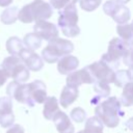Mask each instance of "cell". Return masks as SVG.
<instances>
[{"label":"cell","mask_w":133,"mask_h":133,"mask_svg":"<svg viewBox=\"0 0 133 133\" xmlns=\"http://www.w3.org/2000/svg\"><path fill=\"white\" fill-rule=\"evenodd\" d=\"M71 118L76 123H82L86 119V112L81 107H76L71 111Z\"/></svg>","instance_id":"obj_28"},{"label":"cell","mask_w":133,"mask_h":133,"mask_svg":"<svg viewBox=\"0 0 133 133\" xmlns=\"http://www.w3.org/2000/svg\"><path fill=\"white\" fill-rule=\"evenodd\" d=\"M6 133H25V132H24V128L21 125L14 124L11 127L8 128V130L6 131Z\"/></svg>","instance_id":"obj_32"},{"label":"cell","mask_w":133,"mask_h":133,"mask_svg":"<svg viewBox=\"0 0 133 133\" xmlns=\"http://www.w3.org/2000/svg\"><path fill=\"white\" fill-rule=\"evenodd\" d=\"M89 70L91 76L95 79V82H104L107 84L113 83L114 73L115 71L112 70L108 64H106L101 59L99 61H95L94 63L86 65Z\"/></svg>","instance_id":"obj_7"},{"label":"cell","mask_w":133,"mask_h":133,"mask_svg":"<svg viewBox=\"0 0 133 133\" xmlns=\"http://www.w3.org/2000/svg\"><path fill=\"white\" fill-rule=\"evenodd\" d=\"M18 57L21 59V61L25 64V66L29 71L37 72L41 71L44 66V60L42 59V57L38 54H36L34 51H31L25 47L20 52Z\"/></svg>","instance_id":"obj_8"},{"label":"cell","mask_w":133,"mask_h":133,"mask_svg":"<svg viewBox=\"0 0 133 133\" xmlns=\"http://www.w3.org/2000/svg\"><path fill=\"white\" fill-rule=\"evenodd\" d=\"M7 78H9L8 75L6 74V72L4 71V69H3V68L1 66V64H0V87L6 82Z\"/></svg>","instance_id":"obj_33"},{"label":"cell","mask_w":133,"mask_h":133,"mask_svg":"<svg viewBox=\"0 0 133 133\" xmlns=\"http://www.w3.org/2000/svg\"><path fill=\"white\" fill-rule=\"evenodd\" d=\"M121 107V102L116 97H109L96 106L95 116L108 128H115L118 125L121 117L125 114Z\"/></svg>","instance_id":"obj_1"},{"label":"cell","mask_w":133,"mask_h":133,"mask_svg":"<svg viewBox=\"0 0 133 133\" xmlns=\"http://www.w3.org/2000/svg\"><path fill=\"white\" fill-rule=\"evenodd\" d=\"M74 51V45L72 42L56 37L48 43V45L42 51V59L48 63L57 62L63 56L70 55Z\"/></svg>","instance_id":"obj_3"},{"label":"cell","mask_w":133,"mask_h":133,"mask_svg":"<svg viewBox=\"0 0 133 133\" xmlns=\"http://www.w3.org/2000/svg\"><path fill=\"white\" fill-rule=\"evenodd\" d=\"M65 82H66V85L78 88V86H80L81 84H91V83L94 84L95 79L91 76L87 66H85L81 70L75 71L70 75H68Z\"/></svg>","instance_id":"obj_10"},{"label":"cell","mask_w":133,"mask_h":133,"mask_svg":"<svg viewBox=\"0 0 133 133\" xmlns=\"http://www.w3.org/2000/svg\"><path fill=\"white\" fill-rule=\"evenodd\" d=\"M130 26H131V27H132V29H133V21L131 22V24H130Z\"/></svg>","instance_id":"obj_38"},{"label":"cell","mask_w":133,"mask_h":133,"mask_svg":"<svg viewBox=\"0 0 133 133\" xmlns=\"http://www.w3.org/2000/svg\"><path fill=\"white\" fill-rule=\"evenodd\" d=\"M6 94H7V97H9L10 99L14 98L19 103L25 104L29 107H33L35 105L33 100L31 99L28 84H25V83L20 84L15 81H11L10 83H8L6 87Z\"/></svg>","instance_id":"obj_6"},{"label":"cell","mask_w":133,"mask_h":133,"mask_svg":"<svg viewBox=\"0 0 133 133\" xmlns=\"http://www.w3.org/2000/svg\"><path fill=\"white\" fill-rule=\"evenodd\" d=\"M53 14L51 5L44 0H34L24 5L18 12V20L22 23L29 24L37 21H47Z\"/></svg>","instance_id":"obj_2"},{"label":"cell","mask_w":133,"mask_h":133,"mask_svg":"<svg viewBox=\"0 0 133 133\" xmlns=\"http://www.w3.org/2000/svg\"><path fill=\"white\" fill-rule=\"evenodd\" d=\"M123 62H124L127 66L133 65V47L128 48L127 53H126L125 56L123 57Z\"/></svg>","instance_id":"obj_31"},{"label":"cell","mask_w":133,"mask_h":133,"mask_svg":"<svg viewBox=\"0 0 133 133\" xmlns=\"http://www.w3.org/2000/svg\"><path fill=\"white\" fill-rule=\"evenodd\" d=\"M117 4H121V5H125V4H127L128 2H130L131 0H114Z\"/></svg>","instance_id":"obj_37"},{"label":"cell","mask_w":133,"mask_h":133,"mask_svg":"<svg viewBox=\"0 0 133 133\" xmlns=\"http://www.w3.org/2000/svg\"><path fill=\"white\" fill-rule=\"evenodd\" d=\"M56 127L58 133H74V125L72 124L70 117L63 111L59 110L52 119Z\"/></svg>","instance_id":"obj_13"},{"label":"cell","mask_w":133,"mask_h":133,"mask_svg":"<svg viewBox=\"0 0 133 133\" xmlns=\"http://www.w3.org/2000/svg\"><path fill=\"white\" fill-rule=\"evenodd\" d=\"M12 113V100L9 97L0 98V115Z\"/></svg>","instance_id":"obj_26"},{"label":"cell","mask_w":133,"mask_h":133,"mask_svg":"<svg viewBox=\"0 0 133 133\" xmlns=\"http://www.w3.org/2000/svg\"><path fill=\"white\" fill-rule=\"evenodd\" d=\"M22 42H23L24 47L29 49V50H31V51H34V50L38 49L42 46V38L39 36H37L34 32L27 33L24 36Z\"/></svg>","instance_id":"obj_23"},{"label":"cell","mask_w":133,"mask_h":133,"mask_svg":"<svg viewBox=\"0 0 133 133\" xmlns=\"http://www.w3.org/2000/svg\"><path fill=\"white\" fill-rule=\"evenodd\" d=\"M31 99L34 103L42 104L47 99V88L46 84L42 80H34L28 84Z\"/></svg>","instance_id":"obj_11"},{"label":"cell","mask_w":133,"mask_h":133,"mask_svg":"<svg viewBox=\"0 0 133 133\" xmlns=\"http://www.w3.org/2000/svg\"><path fill=\"white\" fill-rule=\"evenodd\" d=\"M78 23V11L76 4H69L59 10L58 26L68 37H75L80 33Z\"/></svg>","instance_id":"obj_4"},{"label":"cell","mask_w":133,"mask_h":133,"mask_svg":"<svg viewBox=\"0 0 133 133\" xmlns=\"http://www.w3.org/2000/svg\"><path fill=\"white\" fill-rule=\"evenodd\" d=\"M15 123V115L14 112L5 115H0V126L2 128H9Z\"/></svg>","instance_id":"obj_29"},{"label":"cell","mask_w":133,"mask_h":133,"mask_svg":"<svg viewBox=\"0 0 133 133\" xmlns=\"http://www.w3.org/2000/svg\"><path fill=\"white\" fill-rule=\"evenodd\" d=\"M79 96V90L77 87H72L69 85H65L60 94L59 98V104L63 108H68L71 104H73Z\"/></svg>","instance_id":"obj_14"},{"label":"cell","mask_w":133,"mask_h":133,"mask_svg":"<svg viewBox=\"0 0 133 133\" xmlns=\"http://www.w3.org/2000/svg\"><path fill=\"white\" fill-rule=\"evenodd\" d=\"M101 2H102V0H79L80 7L85 11L96 10L100 6Z\"/></svg>","instance_id":"obj_27"},{"label":"cell","mask_w":133,"mask_h":133,"mask_svg":"<svg viewBox=\"0 0 133 133\" xmlns=\"http://www.w3.org/2000/svg\"><path fill=\"white\" fill-rule=\"evenodd\" d=\"M127 51L128 47L118 37H113L109 42L107 52L102 55L101 60L108 64L112 70H114V68L118 66L121 59H123Z\"/></svg>","instance_id":"obj_5"},{"label":"cell","mask_w":133,"mask_h":133,"mask_svg":"<svg viewBox=\"0 0 133 133\" xmlns=\"http://www.w3.org/2000/svg\"><path fill=\"white\" fill-rule=\"evenodd\" d=\"M78 66H79L78 58L71 54L63 56L57 61V71L61 75H70L71 73L75 72Z\"/></svg>","instance_id":"obj_12"},{"label":"cell","mask_w":133,"mask_h":133,"mask_svg":"<svg viewBox=\"0 0 133 133\" xmlns=\"http://www.w3.org/2000/svg\"><path fill=\"white\" fill-rule=\"evenodd\" d=\"M128 73H129V77H130V81L133 82V65L129 66V69L127 70Z\"/></svg>","instance_id":"obj_36"},{"label":"cell","mask_w":133,"mask_h":133,"mask_svg":"<svg viewBox=\"0 0 133 133\" xmlns=\"http://www.w3.org/2000/svg\"><path fill=\"white\" fill-rule=\"evenodd\" d=\"M14 0H0V6L1 7H6V6H9L11 3H12Z\"/></svg>","instance_id":"obj_35"},{"label":"cell","mask_w":133,"mask_h":133,"mask_svg":"<svg viewBox=\"0 0 133 133\" xmlns=\"http://www.w3.org/2000/svg\"><path fill=\"white\" fill-rule=\"evenodd\" d=\"M94 90L98 94V97L101 98H107L110 94V86L107 83L104 82H95L94 83Z\"/></svg>","instance_id":"obj_25"},{"label":"cell","mask_w":133,"mask_h":133,"mask_svg":"<svg viewBox=\"0 0 133 133\" xmlns=\"http://www.w3.org/2000/svg\"><path fill=\"white\" fill-rule=\"evenodd\" d=\"M9 77H11L15 82L23 84L29 79L30 73H29V70L25 66V64L21 61L11 70Z\"/></svg>","instance_id":"obj_15"},{"label":"cell","mask_w":133,"mask_h":133,"mask_svg":"<svg viewBox=\"0 0 133 133\" xmlns=\"http://www.w3.org/2000/svg\"><path fill=\"white\" fill-rule=\"evenodd\" d=\"M34 33L45 41H52L58 37V28L51 22L48 21H37L33 26Z\"/></svg>","instance_id":"obj_9"},{"label":"cell","mask_w":133,"mask_h":133,"mask_svg":"<svg viewBox=\"0 0 133 133\" xmlns=\"http://www.w3.org/2000/svg\"><path fill=\"white\" fill-rule=\"evenodd\" d=\"M18 12L19 9L17 6H9L2 11L0 16V20L4 25L14 24L18 20Z\"/></svg>","instance_id":"obj_21"},{"label":"cell","mask_w":133,"mask_h":133,"mask_svg":"<svg viewBox=\"0 0 133 133\" xmlns=\"http://www.w3.org/2000/svg\"><path fill=\"white\" fill-rule=\"evenodd\" d=\"M6 50L11 56H19L20 52L23 50L24 45L21 38L18 36H11L6 41Z\"/></svg>","instance_id":"obj_20"},{"label":"cell","mask_w":133,"mask_h":133,"mask_svg":"<svg viewBox=\"0 0 133 133\" xmlns=\"http://www.w3.org/2000/svg\"><path fill=\"white\" fill-rule=\"evenodd\" d=\"M121 105L125 107H129L133 105V82H128L123 87V92L119 99Z\"/></svg>","instance_id":"obj_22"},{"label":"cell","mask_w":133,"mask_h":133,"mask_svg":"<svg viewBox=\"0 0 133 133\" xmlns=\"http://www.w3.org/2000/svg\"><path fill=\"white\" fill-rule=\"evenodd\" d=\"M128 82H130V77L127 70H118L114 73L113 83L116 87H124Z\"/></svg>","instance_id":"obj_24"},{"label":"cell","mask_w":133,"mask_h":133,"mask_svg":"<svg viewBox=\"0 0 133 133\" xmlns=\"http://www.w3.org/2000/svg\"><path fill=\"white\" fill-rule=\"evenodd\" d=\"M103 124L97 116H91L85 122L83 130L77 133H103Z\"/></svg>","instance_id":"obj_19"},{"label":"cell","mask_w":133,"mask_h":133,"mask_svg":"<svg viewBox=\"0 0 133 133\" xmlns=\"http://www.w3.org/2000/svg\"><path fill=\"white\" fill-rule=\"evenodd\" d=\"M58 111H59L58 100L55 97H47L46 101L44 102V109H43L44 117L48 121H52L54 115Z\"/></svg>","instance_id":"obj_16"},{"label":"cell","mask_w":133,"mask_h":133,"mask_svg":"<svg viewBox=\"0 0 133 133\" xmlns=\"http://www.w3.org/2000/svg\"><path fill=\"white\" fill-rule=\"evenodd\" d=\"M116 32L118 34V38L128 47H133V29L130 26V24H124V25H117L116 26Z\"/></svg>","instance_id":"obj_17"},{"label":"cell","mask_w":133,"mask_h":133,"mask_svg":"<svg viewBox=\"0 0 133 133\" xmlns=\"http://www.w3.org/2000/svg\"><path fill=\"white\" fill-rule=\"evenodd\" d=\"M125 126H126V128H127V129H129V130L133 131V116H132V117H130V118L125 123Z\"/></svg>","instance_id":"obj_34"},{"label":"cell","mask_w":133,"mask_h":133,"mask_svg":"<svg viewBox=\"0 0 133 133\" xmlns=\"http://www.w3.org/2000/svg\"><path fill=\"white\" fill-rule=\"evenodd\" d=\"M111 18L113 19V21L118 24V25H124L127 24L128 21L131 18V12L130 9L126 6V5H121L118 4V6L116 7V9L114 10L113 15L111 16Z\"/></svg>","instance_id":"obj_18"},{"label":"cell","mask_w":133,"mask_h":133,"mask_svg":"<svg viewBox=\"0 0 133 133\" xmlns=\"http://www.w3.org/2000/svg\"><path fill=\"white\" fill-rule=\"evenodd\" d=\"M117 6H118V4H117L114 0H108V1H106V2L104 3V5H103V11H104L107 16H110V17H111Z\"/></svg>","instance_id":"obj_30"}]
</instances>
